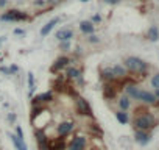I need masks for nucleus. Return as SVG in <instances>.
Returning <instances> with one entry per match:
<instances>
[{"label": "nucleus", "instance_id": "19", "mask_svg": "<svg viewBox=\"0 0 159 150\" xmlns=\"http://www.w3.org/2000/svg\"><path fill=\"white\" fill-rule=\"evenodd\" d=\"M8 138L11 139V142H13V145H14V148H16V150H28V147H27L25 141L19 139L14 133H8Z\"/></svg>", "mask_w": 159, "mask_h": 150}, {"label": "nucleus", "instance_id": "15", "mask_svg": "<svg viewBox=\"0 0 159 150\" xmlns=\"http://www.w3.org/2000/svg\"><path fill=\"white\" fill-rule=\"evenodd\" d=\"M58 24H59V17H53V19H50V21L41 28V36H42V38L48 36V33H50Z\"/></svg>", "mask_w": 159, "mask_h": 150}, {"label": "nucleus", "instance_id": "6", "mask_svg": "<svg viewBox=\"0 0 159 150\" xmlns=\"http://www.w3.org/2000/svg\"><path fill=\"white\" fill-rule=\"evenodd\" d=\"M53 97H55L53 89L41 92V94H36V96L31 97V106H45L50 102H53Z\"/></svg>", "mask_w": 159, "mask_h": 150}, {"label": "nucleus", "instance_id": "23", "mask_svg": "<svg viewBox=\"0 0 159 150\" xmlns=\"http://www.w3.org/2000/svg\"><path fill=\"white\" fill-rule=\"evenodd\" d=\"M147 38H148V41L156 42V41L159 39V28H157L156 25H151V27L148 28V31H147Z\"/></svg>", "mask_w": 159, "mask_h": 150}, {"label": "nucleus", "instance_id": "25", "mask_svg": "<svg viewBox=\"0 0 159 150\" xmlns=\"http://www.w3.org/2000/svg\"><path fill=\"white\" fill-rule=\"evenodd\" d=\"M116 119H117V122L122 124V125H126V124L129 122V116H128V113H126V111H120V110L116 111Z\"/></svg>", "mask_w": 159, "mask_h": 150}, {"label": "nucleus", "instance_id": "5", "mask_svg": "<svg viewBox=\"0 0 159 150\" xmlns=\"http://www.w3.org/2000/svg\"><path fill=\"white\" fill-rule=\"evenodd\" d=\"M33 134H34L38 148L39 150H48V147H50V138H48L45 128H34L33 130Z\"/></svg>", "mask_w": 159, "mask_h": 150}, {"label": "nucleus", "instance_id": "29", "mask_svg": "<svg viewBox=\"0 0 159 150\" xmlns=\"http://www.w3.org/2000/svg\"><path fill=\"white\" fill-rule=\"evenodd\" d=\"M7 119H8V122L10 124H16V120H17V114L16 113H8V116H7Z\"/></svg>", "mask_w": 159, "mask_h": 150}, {"label": "nucleus", "instance_id": "38", "mask_svg": "<svg viewBox=\"0 0 159 150\" xmlns=\"http://www.w3.org/2000/svg\"><path fill=\"white\" fill-rule=\"evenodd\" d=\"M7 3H8V0H0V8L7 7Z\"/></svg>", "mask_w": 159, "mask_h": 150}, {"label": "nucleus", "instance_id": "22", "mask_svg": "<svg viewBox=\"0 0 159 150\" xmlns=\"http://www.w3.org/2000/svg\"><path fill=\"white\" fill-rule=\"evenodd\" d=\"M112 72H114V77H116V80H120V78H125L126 77V69L122 66V64H116V66H112Z\"/></svg>", "mask_w": 159, "mask_h": 150}, {"label": "nucleus", "instance_id": "16", "mask_svg": "<svg viewBox=\"0 0 159 150\" xmlns=\"http://www.w3.org/2000/svg\"><path fill=\"white\" fill-rule=\"evenodd\" d=\"M139 86L136 85V83H126L125 86H123V91H125V96H128L131 100H136V96H137V92H139Z\"/></svg>", "mask_w": 159, "mask_h": 150}, {"label": "nucleus", "instance_id": "36", "mask_svg": "<svg viewBox=\"0 0 159 150\" xmlns=\"http://www.w3.org/2000/svg\"><path fill=\"white\" fill-rule=\"evenodd\" d=\"M0 72H3V73L10 75V70H8V67H5V66H0Z\"/></svg>", "mask_w": 159, "mask_h": 150}, {"label": "nucleus", "instance_id": "8", "mask_svg": "<svg viewBox=\"0 0 159 150\" xmlns=\"http://www.w3.org/2000/svg\"><path fill=\"white\" fill-rule=\"evenodd\" d=\"M25 19H27V14L22 11H17V10H10L0 16V21H5V22H20Z\"/></svg>", "mask_w": 159, "mask_h": 150}, {"label": "nucleus", "instance_id": "39", "mask_svg": "<svg viewBox=\"0 0 159 150\" xmlns=\"http://www.w3.org/2000/svg\"><path fill=\"white\" fill-rule=\"evenodd\" d=\"M14 33H16V35H24L25 31H24L22 28H16V30H14Z\"/></svg>", "mask_w": 159, "mask_h": 150}, {"label": "nucleus", "instance_id": "40", "mask_svg": "<svg viewBox=\"0 0 159 150\" xmlns=\"http://www.w3.org/2000/svg\"><path fill=\"white\" fill-rule=\"evenodd\" d=\"M153 94H154V97H156V100H157V99H159V89H154Z\"/></svg>", "mask_w": 159, "mask_h": 150}, {"label": "nucleus", "instance_id": "27", "mask_svg": "<svg viewBox=\"0 0 159 150\" xmlns=\"http://www.w3.org/2000/svg\"><path fill=\"white\" fill-rule=\"evenodd\" d=\"M14 134H16L19 139L25 141V139H24V138H25V136H24V130H22V127H20V125H16V131H14Z\"/></svg>", "mask_w": 159, "mask_h": 150}, {"label": "nucleus", "instance_id": "18", "mask_svg": "<svg viewBox=\"0 0 159 150\" xmlns=\"http://www.w3.org/2000/svg\"><path fill=\"white\" fill-rule=\"evenodd\" d=\"M131 99L128 97V96H120V97H117V105H119V110L120 111H128L129 108H131Z\"/></svg>", "mask_w": 159, "mask_h": 150}, {"label": "nucleus", "instance_id": "34", "mask_svg": "<svg viewBox=\"0 0 159 150\" xmlns=\"http://www.w3.org/2000/svg\"><path fill=\"white\" fill-rule=\"evenodd\" d=\"M34 5L36 7H44L45 5V0H34Z\"/></svg>", "mask_w": 159, "mask_h": 150}, {"label": "nucleus", "instance_id": "33", "mask_svg": "<svg viewBox=\"0 0 159 150\" xmlns=\"http://www.w3.org/2000/svg\"><path fill=\"white\" fill-rule=\"evenodd\" d=\"M75 83H76L78 86H83V85H84V77H80V78H76V80H75Z\"/></svg>", "mask_w": 159, "mask_h": 150}, {"label": "nucleus", "instance_id": "24", "mask_svg": "<svg viewBox=\"0 0 159 150\" xmlns=\"http://www.w3.org/2000/svg\"><path fill=\"white\" fill-rule=\"evenodd\" d=\"M27 77H28V97L31 99L34 96V89H36V86H34V73L28 72Z\"/></svg>", "mask_w": 159, "mask_h": 150}, {"label": "nucleus", "instance_id": "41", "mask_svg": "<svg viewBox=\"0 0 159 150\" xmlns=\"http://www.w3.org/2000/svg\"><path fill=\"white\" fill-rule=\"evenodd\" d=\"M80 2H83V3H86V2H89V0H80Z\"/></svg>", "mask_w": 159, "mask_h": 150}, {"label": "nucleus", "instance_id": "35", "mask_svg": "<svg viewBox=\"0 0 159 150\" xmlns=\"http://www.w3.org/2000/svg\"><path fill=\"white\" fill-rule=\"evenodd\" d=\"M61 0H45V3L47 5H56V3H59Z\"/></svg>", "mask_w": 159, "mask_h": 150}, {"label": "nucleus", "instance_id": "21", "mask_svg": "<svg viewBox=\"0 0 159 150\" xmlns=\"http://www.w3.org/2000/svg\"><path fill=\"white\" fill-rule=\"evenodd\" d=\"M66 139L64 138H58L55 141H50V147L48 150H66Z\"/></svg>", "mask_w": 159, "mask_h": 150}, {"label": "nucleus", "instance_id": "4", "mask_svg": "<svg viewBox=\"0 0 159 150\" xmlns=\"http://www.w3.org/2000/svg\"><path fill=\"white\" fill-rule=\"evenodd\" d=\"M88 138L84 134H75L66 144V150H88Z\"/></svg>", "mask_w": 159, "mask_h": 150}, {"label": "nucleus", "instance_id": "28", "mask_svg": "<svg viewBox=\"0 0 159 150\" xmlns=\"http://www.w3.org/2000/svg\"><path fill=\"white\" fill-rule=\"evenodd\" d=\"M59 49L62 52H69L70 50V41H64V42H59Z\"/></svg>", "mask_w": 159, "mask_h": 150}, {"label": "nucleus", "instance_id": "1", "mask_svg": "<svg viewBox=\"0 0 159 150\" xmlns=\"http://www.w3.org/2000/svg\"><path fill=\"white\" fill-rule=\"evenodd\" d=\"M157 125V119L148 113V111H142V113H137L133 119V127L134 130H142V131H150L153 130L154 127Z\"/></svg>", "mask_w": 159, "mask_h": 150}, {"label": "nucleus", "instance_id": "2", "mask_svg": "<svg viewBox=\"0 0 159 150\" xmlns=\"http://www.w3.org/2000/svg\"><path fill=\"white\" fill-rule=\"evenodd\" d=\"M123 67L126 70L133 72V73H145L148 70V64L143 59L137 58V56H128V58H125Z\"/></svg>", "mask_w": 159, "mask_h": 150}, {"label": "nucleus", "instance_id": "30", "mask_svg": "<svg viewBox=\"0 0 159 150\" xmlns=\"http://www.w3.org/2000/svg\"><path fill=\"white\" fill-rule=\"evenodd\" d=\"M88 41H89L91 44H97V42H100V38H98L97 35H89Z\"/></svg>", "mask_w": 159, "mask_h": 150}, {"label": "nucleus", "instance_id": "7", "mask_svg": "<svg viewBox=\"0 0 159 150\" xmlns=\"http://www.w3.org/2000/svg\"><path fill=\"white\" fill-rule=\"evenodd\" d=\"M75 127H76V124L73 120H61L59 124H56V136L66 138L75 130Z\"/></svg>", "mask_w": 159, "mask_h": 150}, {"label": "nucleus", "instance_id": "17", "mask_svg": "<svg viewBox=\"0 0 159 150\" xmlns=\"http://www.w3.org/2000/svg\"><path fill=\"white\" fill-rule=\"evenodd\" d=\"M100 77L105 83H114L116 82V77H114V72H112V67H105L100 70Z\"/></svg>", "mask_w": 159, "mask_h": 150}, {"label": "nucleus", "instance_id": "26", "mask_svg": "<svg viewBox=\"0 0 159 150\" xmlns=\"http://www.w3.org/2000/svg\"><path fill=\"white\" fill-rule=\"evenodd\" d=\"M150 83H151V86L154 88V89H159V72H156L153 77H151V80H150Z\"/></svg>", "mask_w": 159, "mask_h": 150}, {"label": "nucleus", "instance_id": "12", "mask_svg": "<svg viewBox=\"0 0 159 150\" xmlns=\"http://www.w3.org/2000/svg\"><path fill=\"white\" fill-rule=\"evenodd\" d=\"M73 38V30L70 27H62L61 30L56 31V39L59 42H64V41H70Z\"/></svg>", "mask_w": 159, "mask_h": 150}, {"label": "nucleus", "instance_id": "11", "mask_svg": "<svg viewBox=\"0 0 159 150\" xmlns=\"http://www.w3.org/2000/svg\"><path fill=\"white\" fill-rule=\"evenodd\" d=\"M134 141H136V144H139V145H147L150 141H151V134H150V131H142V130H134Z\"/></svg>", "mask_w": 159, "mask_h": 150}, {"label": "nucleus", "instance_id": "37", "mask_svg": "<svg viewBox=\"0 0 159 150\" xmlns=\"http://www.w3.org/2000/svg\"><path fill=\"white\" fill-rule=\"evenodd\" d=\"M105 2H106V3H109V5H117V3L120 2V0H105Z\"/></svg>", "mask_w": 159, "mask_h": 150}, {"label": "nucleus", "instance_id": "10", "mask_svg": "<svg viewBox=\"0 0 159 150\" xmlns=\"http://www.w3.org/2000/svg\"><path fill=\"white\" fill-rule=\"evenodd\" d=\"M70 63H72V59H70L69 56L62 55V56L56 58V61L53 63V66H52V69H50V72H52V73H58V72H61L62 69H66L67 66H70Z\"/></svg>", "mask_w": 159, "mask_h": 150}, {"label": "nucleus", "instance_id": "9", "mask_svg": "<svg viewBox=\"0 0 159 150\" xmlns=\"http://www.w3.org/2000/svg\"><path fill=\"white\" fill-rule=\"evenodd\" d=\"M136 100L143 103V105H154L157 100L154 97V94L151 91H147V89H139L137 96H136Z\"/></svg>", "mask_w": 159, "mask_h": 150}, {"label": "nucleus", "instance_id": "13", "mask_svg": "<svg viewBox=\"0 0 159 150\" xmlns=\"http://www.w3.org/2000/svg\"><path fill=\"white\" fill-rule=\"evenodd\" d=\"M80 77H83V70L81 69H78L75 66H67L66 67V78L67 80H73L75 82Z\"/></svg>", "mask_w": 159, "mask_h": 150}, {"label": "nucleus", "instance_id": "14", "mask_svg": "<svg viewBox=\"0 0 159 150\" xmlns=\"http://www.w3.org/2000/svg\"><path fill=\"white\" fill-rule=\"evenodd\" d=\"M103 96H105L106 100H112V99L117 97V88H114V83H105Z\"/></svg>", "mask_w": 159, "mask_h": 150}, {"label": "nucleus", "instance_id": "31", "mask_svg": "<svg viewBox=\"0 0 159 150\" xmlns=\"http://www.w3.org/2000/svg\"><path fill=\"white\" fill-rule=\"evenodd\" d=\"M8 70H10V73H17V72H19V66H16V64H11V66L8 67Z\"/></svg>", "mask_w": 159, "mask_h": 150}, {"label": "nucleus", "instance_id": "3", "mask_svg": "<svg viewBox=\"0 0 159 150\" xmlns=\"http://www.w3.org/2000/svg\"><path fill=\"white\" fill-rule=\"evenodd\" d=\"M72 96H73V105H75V111H76V114L84 116V117H91V119H92L94 114H92V108H91L89 102H88L84 97L78 96L76 92H73Z\"/></svg>", "mask_w": 159, "mask_h": 150}, {"label": "nucleus", "instance_id": "20", "mask_svg": "<svg viewBox=\"0 0 159 150\" xmlns=\"http://www.w3.org/2000/svg\"><path fill=\"white\" fill-rule=\"evenodd\" d=\"M80 30H81V33H84V35H94V31H95V25L91 22V21H81L80 22Z\"/></svg>", "mask_w": 159, "mask_h": 150}, {"label": "nucleus", "instance_id": "32", "mask_svg": "<svg viewBox=\"0 0 159 150\" xmlns=\"http://www.w3.org/2000/svg\"><path fill=\"white\" fill-rule=\"evenodd\" d=\"M91 22H92L94 25H95V24H100V22H102V16H98V14L92 16V21H91Z\"/></svg>", "mask_w": 159, "mask_h": 150}]
</instances>
